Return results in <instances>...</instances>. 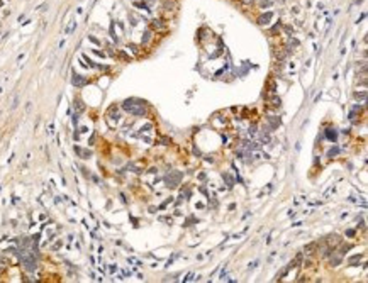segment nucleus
<instances>
[{
  "label": "nucleus",
  "instance_id": "1",
  "mask_svg": "<svg viewBox=\"0 0 368 283\" xmlns=\"http://www.w3.org/2000/svg\"><path fill=\"white\" fill-rule=\"evenodd\" d=\"M124 110H127L129 114L132 115H137V117H144L146 115V104L143 100H136V98H129L122 104Z\"/></svg>",
  "mask_w": 368,
  "mask_h": 283
},
{
  "label": "nucleus",
  "instance_id": "2",
  "mask_svg": "<svg viewBox=\"0 0 368 283\" xmlns=\"http://www.w3.org/2000/svg\"><path fill=\"white\" fill-rule=\"evenodd\" d=\"M165 181L170 188H177L182 181V173L180 171H170V175L165 178Z\"/></svg>",
  "mask_w": 368,
  "mask_h": 283
},
{
  "label": "nucleus",
  "instance_id": "3",
  "mask_svg": "<svg viewBox=\"0 0 368 283\" xmlns=\"http://www.w3.org/2000/svg\"><path fill=\"white\" fill-rule=\"evenodd\" d=\"M326 136H328V139H329V141H332V143H336V137H338V132L334 131V129H328V131H326Z\"/></svg>",
  "mask_w": 368,
  "mask_h": 283
},
{
  "label": "nucleus",
  "instance_id": "4",
  "mask_svg": "<svg viewBox=\"0 0 368 283\" xmlns=\"http://www.w3.org/2000/svg\"><path fill=\"white\" fill-rule=\"evenodd\" d=\"M222 176H224V180L227 181V187H233V185H234V180H233V178H231V176H229L227 173H224Z\"/></svg>",
  "mask_w": 368,
  "mask_h": 283
},
{
  "label": "nucleus",
  "instance_id": "5",
  "mask_svg": "<svg viewBox=\"0 0 368 283\" xmlns=\"http://www.w3.org/2000/svg\"><path fill=\"white\" fill-rule=\"evenodd\" d=\"M341 263V258L339 256H334V258H331V264L332 266H338V264Z\"/></svg>",
  "mask_w": 368,
  "mask_h": 283
},
{
  "label": "nucleus",
  "instance_id": "6",
  "mask_svg": "<svg viewBox=\"0 0 368 283\" xmlns=\"http://www.w3.org/2000/svg\"><path fill=\"white\" fill-rule=\"evenodd\" d=\"M338 153H339V149H338V148H332V149H329V153H328V156H329V158H334V156H336Z\"/></svg>",
  "mask_w": 368,
  "mask_h": 283
},
{
  "label": "nucleus",
  "instance_id": "7",
  "mask_svg": "<svg viewBox=\"0 0 368 283\" xmlns=\"http://www.w3.org/2000/svg\"><path fill=\"white\" fill-rule=\"evenodd\" d=\"M360 259H361V256H360V254H355V256L350 258V263L353 264V263H356V261H360Z\"/></svg>",
  "mask_w": 368,
  "mask_h": 283
},
{
  "label": "nucleus",
  "instance_id": "8",
  "mask_svg": "<svg viewBox=\"0 0 368 283\" xmlns=\"http://www.w3.org/2000/svg\"><path fill=\"white\" fill-rule=\"evenodd\" d=\"M255 132H256V127H255V126H251V127H249V134H251V136H255Z\"/></svg>",
  "mask_w": 368,
  "mask_h": 283
}]
</instances>
